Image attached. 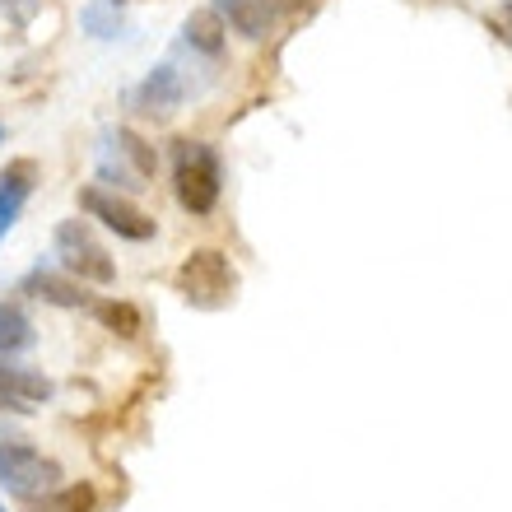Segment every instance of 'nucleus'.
<instances>
[{
    "label": "nucleus",
    "mask_w": 512,
    "mask_h": 512,
    "mask_svg": "<svg viewBox=\"0 0 512 512\" xmlns=\"http://www.w3.org/2000/svg\"><path fill=\"white\" fill-rule=\"evenodd\" d=\"M0 14H10L14 24H24L28 14H33V5H19V0H0Z\"/></svg>",
    "instance_id": "17"
},
{
    "label": "nucleus",
    "mask_w": 512,
    "mask_h": 512,
    "mask_svg": "<svg viewBox=\"0 0 512 512\" xmlns=\"http://www.w3.org/2000/svg\"><path fill=\"white\" fill-rule=\"evenodd\" d=\"M94 489L89 485H66L56 489V494H47V503H42L38 512H94Z\"/></svg>",
    "instance_id": "16"
},
{
    "label": "nucleus",
    "mask_w": 512,
    "mask_h": 512,
    "mask_svg": "<svg viewBox=\"0 0 512 512\" xmlns=\"http://www.w3.org/2000/svg\"><path fill=\"white\" fill-rule=\"evenodd\" d=\"M28 345H33V322H28V312L14 308V303H0V359L24 354Z\"/></svg>",
    "instance_id": "13"
},
{
    "label": "nucleus",
    "mask_w": 512,
    "mask_h": 512,
    "mask_svg": "<svg viewBox=\"0 0 512 512\" xmlns=\"http://www.w3.org/2000/svg\"><path fill=\"white\" fill-rule=\"evenodd\" d=\"M122 5H126V0H89V5L80 10L84 33H89V38H98V42L117 38V33H122Z\"/></svg>",
    "instance_id": "14"
},
{
    "label": "nucleus",
    "mask_w": 512,
    "mask_h": 512,
    "mask_svg": "<svg viewBox=\"0 0 512 512\" xmlns=\"http://www.w3.org/2000/svg\"><path fill=\"white\" fill-rule=\"evenodd\" d=\"M42 401H52V382L42 378L38 368L0 359V405L14 410V415H28V410H38Z\"/></svg>",
    "instance_id": "8"
},
{
    "label": "nucleus",
    "mask_w": 512,
    "mask_h": 512,
    "mask_svg": "<svg viewBox=\"0 0 512 512\" xmlns=\"http://www.w3.org/2000/svg\"><path fill=\"white\" fill-rule=\"evenodd\" d=\"M215 14L243 38H266L275 24V0H215Z\"/></svg>",
    "instance_id": "10"
},
{
    "label": "nucleus",
    "mask_w": 512,
    "mask_h": 512,
    "mask_svg": "<svg viewBox=\"0 0 512 512\" xmlns=\"http://www.w3.org/2000/svg\"><path fill=\"white\" fill-rule=\"evenodd\" d=\"M33 187H38V163L33 159H14L10 168L0 173V243H5V233L19 224Z\"/></svg>",
    "instance_id": "9"
},
{
    "label": "nucleus",
    "mask_w": 512,
    "mask_h": 512,
    "mask_svg": "<svg viewBox=\"0 0 512 512\" xmlns=\"http://www.w3.org/2000/svg\"><path fill=\"white\" fill-rule=\"evenodd\" d=\"M94 317L108 326V331L126 336V340L145 331V317H140V308H135V303H126V298H108V303H94Z\"/></svg>",
    "instance_id": "15"
},
{
    "label": "nucleus",
    "mask_w": 512,
    "mask_h": 512,
    "mask_svg": "<svg viewBox=\"0 0 512 512\" xmlns=\"http://www.w3.org/2000/svg\"><path fill=\"white\" fill-rule=\"evenodd\" d=\"M0 140H5V126H0Z\"/></svg>",
    "instance_id": "19"
},
{
    "label": "nucleus",
    "mask_w": 512,
    "mask_h": 512,
    "mask_svg": "<svg viewBox=\"0 0 512 512\" xmlns=\"http://www.w3.org/2000/svg\"><path fill=\"white\" fill-rule=\"evenodd\" d=\"M56 256H61V270L80 284H112L117 280V261L108 256V247L94 238V229L84 219H66L56 229Z\"/></svg>",
    "instance_id": "5"
},
{
    "label": "nucleus",
    "mask_w": 512,
    "mask_h": 512,
    "mask_svg": "<svg viewBox=\"0 0 512 512\" xmlns=\"http://www.w3.org/2000/svg\"><path fill=\"white\" fill-rule=\"evenodd\" d=\"M494 28H499L503 38L512 42V5H508V10H503V14H494Z\"/></svg>",
    "instance_id": "18"
},
{
    "label": "nucleus",
    "mask_w": 512,
    "mask_h": 512,
    "mask_svg": "<svg viewBox=\"0 0 512 512\" xmlns=\"http://www.w3.org/2000/svg\"><path fill=\"white\" fill-rule=\"evenodd\" d=\"M177 289L196 308H224L233 298V289H238V270H233V261L224 252L201 247V252H191L177 266Z\"/></svg>",
    "instance_id": "4"
},
{
    "label": "nucleus",
    "mask_w": 512,
    "mask_h": 512,
    "mask_svg": "<svg viewBox=\"0 0 512 512\" xmlns=\"http://www.w3.org/2000/svg\"><path fill=\"white\" fill-rule=\"evenodd\" d=\"M154 173H159V154H154V145H149L145 135L126 131V126L103 135L98 177H103L112 191H145L149 182H154Z\"/></svg>",
    "instance_id": "2"
},
{
    "label": "nucleus",
    "mask_w": 512,
    "mask_h": 512,
    "mask_svg": "<svg viewBox=\"0 0 512 512\" xmlns=\"http://www.w3.org/2000/svg\"><path fill=\"white\" fill-rule=\"evenodd\" d=\"M182 42H187L191 52L219 61V56H224V19H219L215 10H196L187 24H182Z\"/></svg>",
    "instance_id": "12"
},
{
    "label": "nucleus",
    "mask_w": 512,
    "mask_h": 512,
    "mask_svg": "<svg viewBox=\"0 0 512 512\" xmlns=\"http://www.w3.org/2000/svg\"><path fill=\"white\" fill-rule=\"evenodd\" d=\"M80 210L89 219H98L103 229H112L117 238H126V243H149V238H154V219H149L140 205L126 201L122 191L84 187L80 191Z\"/></svg>",
    "instance_id": "6"
},
{
    "label": "nucleus",
    "mask_w": 512,
    "mask_h": 512,
    "mask_svg": "<svg viewBox=\"0 0 512 512\" xmlns=\"http://www.w3.org/2000/svg\"><path fill=\"white\" fill-rule=\"evenodd\" d=\"M0 485L14 499H47L61 489V466L42 457L38 447H28L24 438H5L0 443Z\"/></svg>",
    "instance_id": "3"
},
{
    "label": "nucleus",
    "mask_w": 512,
    "mask_h": 512,
    "mask_svg": "<svg viewBox=\"0 0 512 512\" xmlns=\"http://www.w3.org/2000/svg\"><path fill=\"white\" fill-rule=\"evenodd\" d=\"M0 512H5V503H0Z\"/></svg>",
    "instance_id": "20"
},
{
    "label": "nucleus",
    "mask_w": 512,
    "mask_h": 512,
    "mask_svg": "<svg viewBox=\"0 0 512 512\" xmlns=\"http://www.w3.org/2000/svg\"><path fill=\"white\" fill-rule=\"evenodd\" d=\"M173 191L182 210L196 219L215 215L219 191H224V168H219V154L205 140H177L173 149Z\"/></svg>",
    "instance_id": "1"
},
{
    "label": "nucleus",
    "mask_w": 512,
    "mask_h": 512,
    "mask_svg": "<svg viewBox=\"0 0 512 512\" xmlns=\"http://www.w3.org/2000/svg\"><path fill=\"white\" fill-rule=\"evenodd\" d=\"M24 294L42 298V303H52V308H89L84 284L70 280V275H56V270H33V275H24Z\"/></svg>",
    "instance_id": "11"
},
{
    "label": "nucleus",
    "mask_w": 512,
    "mask_h": 512,
    "mask_svg": "<svg viewBox=\"0 0 512 512\" xmlns=\"http://www.w3.org/2000/svg\"><path fill=\"white\" fill-rule=\"evenodd\" d=\"M187 94H191L187 75H182L173 61H163V66H154L145 80L131 89V108L140 112V117H154V122H163V117H173V112L187 103Z\"/></svg>",
    "instance_id": "7"
}]
</instances>
